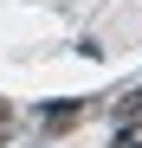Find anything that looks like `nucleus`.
I'll return each instance as SVG.
<instances>
[{
	"label": "nucleus",
	"instance_id": "obj_1",
	"mask_svg": "<svg viewBox=\"0 0 142 148\" xmlns=\"http://www.w3.org/2000/svg\"><path fill=\"white\" fill-rule=\"evenodd\" d=\"M110 116H116V122H142V90H116Z\"/></svg>",
	"mask_w": 142,
	"mask_h": 148
},
{
	"label": "nucleus",
	"instance_id": "obj_2",
	"mask_svg": "<svg viewBox=\"0 0 142 148\" xmlns=\"http://www.w3.org/2000/svg\"><path fill=\"white\" fill-rule=\"evenodd\" d=\"M71 122H84V103H58V110H45V129H71Z\"/></svg>",
	"mask_w": 142,
	"mask_h": 148
},
{
	"label": "nucleus",
	"instance_id": "obj_3",
	"mask_svg": "<svg viewBox=\"0 0 142 148\" xmlns=\"http://www.w3.org/2000/svg\"><path fill=\"white\" fill-rule=\"evenodd\" d=\"M110 148H142V122H123V135H116Z\"/></svg>",
	"mask_w": 142,
	"mask_h": 148
},
{
	"label": "nucleus",
	"instance_id": "obj_4",
	"mask_svg": "<svg viewBox=\"0 0 142 148\" xmlns=\"http://www.w3.org/2000/svg\"><path fill=\"white\" fill-rule=\"evenodd\" d=\"M0 129H7V103H0Z\"/></svg>",
	"mask_w": 142,
	"mask_h": 148
}]
</instances>
